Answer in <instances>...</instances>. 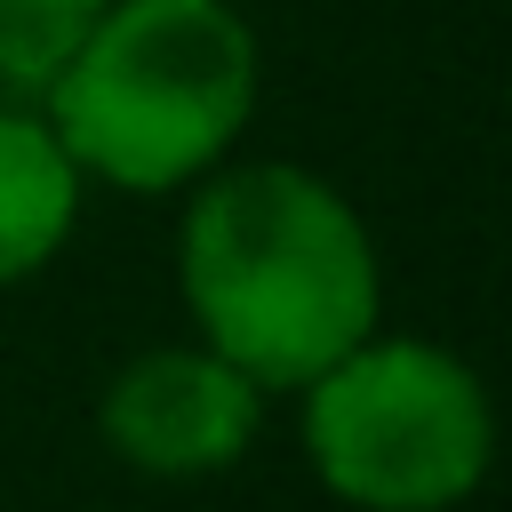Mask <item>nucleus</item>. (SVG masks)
Wrapping results in <instances>:
<instances>
[{"label":"nucleus","instance_id":"obj_1","mask_svg":"<svg viewBox=\"0 0 512 512\" xmlns=\"http://www.w3.org/2000/svg\"><path fill=\"white\" fill-rule=\"evenodd\" d=\"M176 288L200 344L256 392H304L384 328V264L360 208L296 160L208 168L192 184Z\"/></svg>","mask_w":512,"mask_h":512},{"label":"nucleus","instance_id":"obj_2","mask_svg":"<svg viewBox=\"0 0 512 512\" xmlns=\"http://www.w3.org/2000/svg\"><path fill=\"white\" fill-rule=\"evenodd\" d=\"M256 32L232 0H104L72 64L40 88V120L80 184L184 192L256 120Z\"/></svg>","mask_w":512,"mask_h":512},{"label":"nucleus","instance_id":"obj_3","mask_svg":"<svg viewBox=\"0 0 512 512\" xmlns=\"http://www.w3.org/2000/svg\"><path fill=\"white\" fill-rule=\"evenodd\" d=\"M304 456L352 512H448L488 480L496 416L472 360L432 336H360L304 384Z\"/></svg>","mask_w":512,"mask_h":512},{"label":"nucleus","instance_id":"obj_4","mask_svg":"<svg viewBox=\"0 0 512 512\" xmlns=\"http://www.w3.org/2000/svg\"><path fill=\"white\" fill-rule=\"evenodd\" d=\"M264 392L208 344H152L96 400L104 448L144 480H216L256 448Z\"/></svg>","mask_w":512,"mask_h":512},{"label":"nucleus","instance_id":"obj_5","mask_svg":"<svg viewBox=\"0 0 512 512\" xmlns=\"http://www.w3.org/2000/svg\"><path fill=\"white\" fill-rule=\"evenodd\" d=\"M80 224V168L40 112L0 104V288L32 280Z\"/></svg>","mask_w":512,"mask_h":512},{"label":"nucleus","instance_id":"obj_6","mask_svg":"<svg viewBox=\"0 0 512 512\" xmlns=\"http://www.w3.org/2000/svg\"><path fill=\"white\" fill-rule=\"evenodd\" d=\"M104 16V0H0V88L40 96L72 48L88 40V24Z\"/></svg>","mask_w":512,"mask_h":512}]
</instances>
